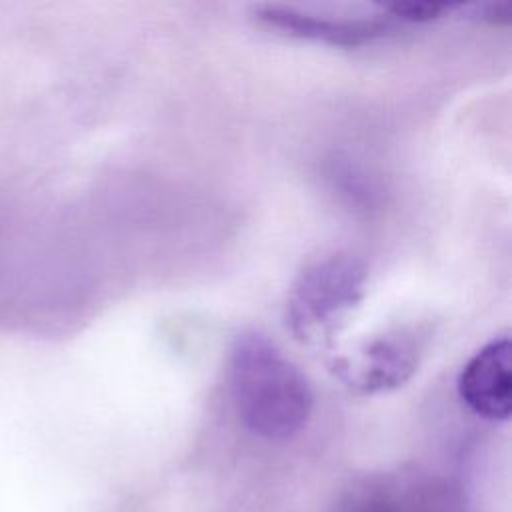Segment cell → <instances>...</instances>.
<instances>
[{
    "label": "cell",
    "instance_id": "1",
    "mask_svg": "<svg viewBox=\"0 0 512 512\" xmlns=\"http://www.w3.org/2000/svg\"><path fill=\"white\" fill-rule=\"evenodd\" d=\"M228 380L244 426L266 440H288L308 422L314 394L300 368L258 330L236 334L228 356Z\"/></svg>",
    "mask_w": 512,
    "mask_h": 512
},
{
    "label": "cell",
    "instance_id": "2",
    "mask_svg": "<svg viewBox=\"0 0 512 512\" xmlns=\"http://www.w3.org/2000/svg\"><path fill=\"white\" fill-rule=\"evenodd\" d=\"M368 268L350 252L310 262L290 286L286 326L306 346H330L364 298Z\"/></svg>",
    "mask_w": 512,
    "mask_h": 512
},
{
    "label": "cell",
    "instance_id": "3",
    "mask_svg": "<svg viewBox=\"0 0 512 512\" xmlns=\"http://www.w3.org/2000/svg\"><path fill=\"white\" fill-rule=\"evenodd\" d=\"M338 512H464V496L434 472L396 468L352 480Z\"/></svg>",
    "mask_w": 512,
    "mask_h": 512
},
{
    "label": "cell",
    "instance_id": "4",
    "mask_svg": "<svg viewBox=\"0 0 512 512\" xmlns=\"http://www.w3.org/2000/svg\"><path fill=\"white\" fill-rule=\"evenodd\" d=\"M422 336L410 328H396L372 336L348 354L332 360L334 376L352 392L372 396L404 386L418 370Z\"/></svg>",
    "mask_w": 512,
    "mask_h": 512
},
{
    "label": "cell",
    "instance_id": "5",
    "mask_svg": "<svg viewBox=\"0 0 512 512\" xmlns=\"http://www.w3.org/2000/svg\"><path fill=\"white\" fill-rule=\"evenodd\" d=\"M458 396L476 414L504 422L512 412V344L498 336L478 348L458 374Z\"/></svg>",
    "mask_w": 512,
    "mask_h": 512
},
{
    "label": "cell",
    "instance_id": "6",
    "mask_svg": "<svg viewBox=\"0 0 512 512\" xmlns=\"http://www.w3.org/2000/svg\"><path fill=\"white\" fill-rule=\"evenodd\" d=\"M254 14L266 28L280 34L342 48L370 44L392 30L388 18H336L286 4H258Z\"/></svg>",
    "mask_w": 512,
    "mask_h": 512
},
{
    "label": "cell",
    "instance_id": "7",
    "mask_svg": "<svg viewBox=\"0 0 512 512\" xmlns=\"http://www.w3.org/2000/svg\"><path fill=\"white\" fill-rule=\"evenodd\" d=\"M394 18L404 20V22H430L446 12H452L458 8V4H448V2H392L384 6Z\"/></svg>",
    "mask_w": 512,
    "mask_h": 512
},
{
    "label": "cell",
    "instance_id": "8",
    "mask_svg": "<svg viewBox=\"0 0 512 512\" xmlns=\"http://www.w3.org/2000/svg\"><path fill=\"white\" fill-rule=\"evenodd\" d=\"M482 20L492 24H510L512 22V2H490L480 6Z\"/></svg>",
    "mask_w": 512,
    "mask_h": 512
}]
</instances>
